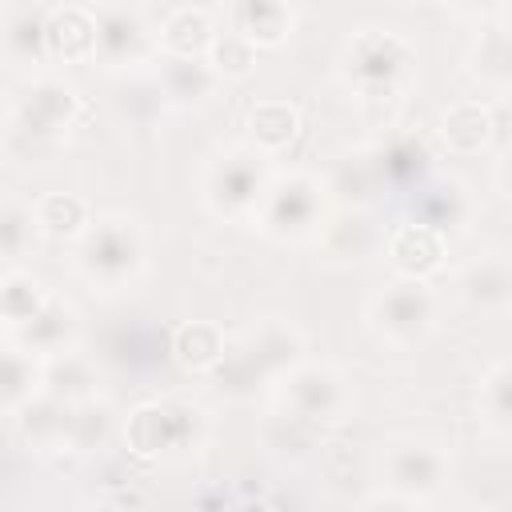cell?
I'll list each match as a JSON object with an SVG mask.
<instances>
[{"label":"cell","mask_w":512,"mask_h":512,"mask_svg":"<svg viewBox=\"0 0 512 512\" xmlns=\"http://www.w3.org/2000/svg\"><path fill=\"white\" fill-rule=\"evenodd\" d=\"M112 436V408L104 400H84L72 408V428H68V448L72 452H96Z\"/></svg>","instance_id":"d6a6232c"},{"label":"cell","mask_w":512,"mask_h":512,"mask_svg":"<svg viewBox=\"0 0 512 512\" xmlns=\"http://www.w3.org/2000/svg\"><path fill=\"white\" fill-rule=\"evenodd\" d=\"M460 512H488V508H460Z\"/></svg>","instance_id":"f35d334b"},{"label":"cell","mask_w":512,"mask_h":512,"mask_svg":"<svg viewBox=\"0 0 512 512\" xmlns=\"http://www.w3.org/2000/svg\"><path fill=\"white\" fill-rule=\"evenodd\" d=\"M48 300H52V292L44 288L40 276H32V272H24L16 264L4 268V276H0V316H4L8 332H16L28 320H36Z\"/></svg>","instance_id":"83f0119b"},{"label":"cell","mask_w":512,"mask_h":512,"mask_svg":"<svg viewBox=\"0 0 512 512\" xmlns=\"http://www.w3.org/2000/svg\"><path fill=\"white\" fill-rule=\"evenodd\" d=\"M160 52L164 56H208L212 44H216V24L204 8H192V4H180L172 12H164L160 28Z\"/></svg>","instance_id":"44dd1931"},{"label":"cell","mask_w":512,"mask_h":512,"mask_svg":"<svg viewBox=\"0 0 512 512\" xmlns=\"http://www.w3.org/2000/svg\"><path fill=\"white\" fill-rule=\"evenodd\" d=\"M380 476L388 484V496L416 504V500H432L448 484L452 460L428 440H392L380 456Z\"/></svg>","instance_id":"ba28073f"},{"label":"cell","mask_w":512,"mask_h":512,"mask_svg":"<svg viewBox=\"0 0 512 512\" xmlns=\"http://www.w3.org/2000/svg\"><path fill=\"white\" fill-rule=\"evenodd\" d=\"M280 400L292 416L308 420V424H328V420H340L352 404V392L344 384V376L328 364H296L280 384Z\"/></svg>","instance_id":"30bf717a"},{"label":"cell","mask_w":512,"mask_h":512,"mask_svg":"<svg viewBox=\"0 0 512 512\" xmlns=\"http://www.w3.org/2000/svg\"><path fill=\"white\" fill-rule=\"evenodd\" d=\"M384 256L392 264V272L400 280H428L444 268V256H448V236L428 228V224H400L388 232V244H384Z\"/></svg>","instance_id":"4fadbf2b"},{"label":"cell","mask_w":512,"mask_h":512,"mask_svg":"<svg viewBox=\"0 0 512 512\" xmlns=\"http://www.w3.org/2000/svg\"><path fill=\"white\" fill-rule=\"evenodd\" d=\"M220 84L224 80L208 64V56H164L160 60V92H164V100H172L180 108L208 104Z\"/></svg>","instance_id":"d6986e66"},{"label":"cell","mask_w":512,"mask_h":512,"mask_svg":"<svg viewBox=\"0 0 512 512\" xmlns=\"http://www.w3.org/2000/svg\"><path fill=\"white\" fill-rule=\"evenodd\" d=\"M316 244H320L324 260H332V264H360V260L376 256L388 244V236L364 208H336L324 220V228L316 232Z\"/></svg>","instance_id":"7c38bea8"},{"label":"cell","mask_w":512,"mask_h":512,"mask_svg":"<svg viewBox=\"0 0 512 512\" xmlns=\"http://www.w3.org/2000/svg\"><path fill=\"white\" fill-rule=\"evenodd\" d=\"M368 320L388 344H400V348L420 344L436 324V292L428 288V280H400L396 276L384 292L372 296Z\"/></svg>","instance_id":"52a82bcc"},{"label":"cell","mask_w":512,"mask_h":512,"mask_svg":"<svg viewBox=\"0 0 512 512\" xmlns=\"http://www.w3.org/2000/svg\"><path fill=\"white\" fill-rule=\"evenodd\" d=\"M228 336L220 324L212 320H184L176 332H172V360L188 372H216L220 360L228 356Z\"/></svg>","instance_id":"7402d4cb"},{"label":"cell","mask_w":512,"mask_h":512,"mask_svg":"<svg viewBox=\"0 0 512 512\" xmlns=\"http://www.w3.org/2000/svg\"><path fill=\"white\" fill-rule=\"evenodd\" d=\"M360 512H416V504L412 500H400V496H376Z\"/></svg>","instance_id":"8d00e7d4"},{"label":"cell","mask_w":512,"mask_h":512,"mask_svg":"<svg viewBox=\"0 0 512 512\" xmlns=\"http://www.w3.org/2000/svg\"><path fill=\"white\" fill-rule=\"evenodd\" d=\"M248 136H252V148L256 152H280L296 140L300 132V112L288 104V100H256L248 108V120H244Z\"/></svg>","instance_id":"f546056e"},{"label":"cell","mask_w":512,"mask_h":512,"mask_svg":"<svg viewBox=\"0 0 512 512\" xmlns=\"http://www.w3.org/2000/svg\"><path fill=\"white\" fill-rule=\"evenodd\" d=\"M36 228L48 240H80L92 228V208L76 192H44L36 204Z\"/></svg>","instance_id":"f1b7e54d"},{"label":"cell","mask_w":512,"mask_h":512,"mask_svg":"<svg viewBox=\"0 0 512 512\" xmlns=\"http://www.w3.org/2000/svg\"><path fill=\"white\" fill-rule=\"evenodd\" d=\"M204 436V412L184 400H148L128 412L124 440L136 456H160L172 448H192Z\"/></svg>","instance_id":"8992f818"},{"label":"cell","mask_w":512,"mask_h":512,"mask_svg":"<svg viewBox=\"0 0 512 512\" xmlns=\"http://www.w3.org/2000/svg\"><path fill=\"white\" fill-rule=\"evenodd\" d=\"M416 68V48L404 32L388 28V24H368L356 28L344 40L340 52V76L348 80V88H356L364 100H380L392 96L408 72Z\"/></svg>","instance_id":"7a4b0ae2"},{"label":"cell","mask_w":512,"mask_h":512,"mask_svg":"<svg viewBox=\"0 0 512 512\" xmlns=\"http://www.w3.org/2000/svg\"><path fill=\"white\" fill-rule=\"evenodd\" d=\"M472 72L500 92H512V28H488L472 52Z\"/></svg>","instance_id":"1f68e13d"},{"label":"cell","mask_w":512,"mask_h":512,"mask_svg":"<svg viewBox=\"0 0 512 512\" xmlns=\"http://www.w3.org/2000/svg\"><path fill=\"white\" fill-rule=\"evenodd\" d=\"M44 392L64 400V404L96 400V364L80 352H64V356L44 360Z\"/></svg>","instance_id":"4dcf8cb0"},{"label":"cell","mask_w":512,"mask_h":512,"mask_svg":"<svg viewBox=\"0 0 512 512\" xmlns=\"http://www.w3.org/2000/svg\"><path fill=\"white\" fill-rule=\"evenodd\" d=\"M456 296L476 312H508L512 308V260L488 252L456 272Z\"/></svg>","instance_id":"2e32d148"},{"label":"cell","mask_w":512,"mask_h":512,"mask_svg":"<svg viewBox=\"0 0 512 512\" xmlns=\"http://www.w3.org/2000/svg\"><path fill=\"white\" fill-rule=\"evenodd\" d=\"M292 24H296V12L288 4H280V0H240L232 8V32H240L256 48L284 44Z\"/></svg>","instance_id":"484cf974"},{"label":"cell","mask_w":512,"mask_h":512,"mask_svg":"<svg viewBox=\"0 0 512 512\" xmlns=\"http://www.w3.org/2000/svg\"><path fill=\"white\" fill-rule=\"evenodd\" d=\"M376 160H380V172H384L388 188H412L432 168V152H428L424 136H416V132H392L376 148Z\"/></svg>","instance_id":"4316f807"},{"label":"cell","mask_w":512,"mask_h":512,"mask_svg":"<svg viewBox=\"0 0 512 512\" xmlns=\"http://www.w3.org/2000/svg\"><path fill=\"white\" fill-rule=\"evenodd\" d=\"M96 56V8L56 4L48 8V60L80 64Z\"/></svg>","instance_id":"e0dca14e"},{"label":"cell","mask_w":512,"mask_h":512,"mask_svg":"<svg viewBox=\"0 0 512 512\" xmlns=\"http://www.w3.org/2000/svg\"><path fill=\"white\" fill-rule=\"evenodd\" d=\"M160 52V36L148 24L144 8L100 4L96 8V60L108 68H136Z\"/></svg>","instance_id":"9c48e42d"},{"label":"cell","mask_w":512,"mask_h":512,"mask_svg":"<svg viewBox=\"0 0 512 512\" xmlns=\"http://www.w3.org/2000/svg\"><path fill=\"white\" fill-rule=\"evenodd\" d=\"M272 180L276 176H272L264 152H256V148H228L204 172V204L216 216L236 220V224L260 220V208L268 200Z\"/></svg>","instance_id":"277c9868"},{"label":"cell","mask_w":512,"mask_h":512,"mask_svg":"<svg viewBox=\"0 0 512 512\" xmlns=\"http://www.w3.org/2000/svg\"><path fill=\"white\" fill-rule=\"evenodd\" d=\"M480 408H484L488 424L512 432V360L488 368V376L480 384Z\"/></svg>","instance_id":"e575fe53"},{"label":"cell","mask_w":512,"mask_h":512,"mask_svg":"<svg viewBox=\"0 0 512 512\" xmlns=\"http://www.w3.org/2000/svg\"><path fill=\"white\" fill-rule=\"evenodd\" d=\"M468 216H472V196H468V188H464L460 180H452V176L428 180V184H420L416 196H412V220H416V224H428V228H436V232H444V236L456 232V228H464Z\"/></svg>","instance_id":"ac0fdd59"},{"label":"cell","mask_w":512,"mask_h":512,"mask_svg":"<svg viewBox=\"0 0 512 512\" xmlns=\"http://www.w3.org/2000/svg\"><path fill=\"white\" fill-rule=\"evenodd\" d=\"M208 64L220 72V80H244L256 68V44L244 40L240 32H220L208 52Z\"/></svg>","instance_id":"836d02e7"},{"label":"cell","mask_w":512,"mask_h":512,"mask_svg":"<svg viewBox=\"0 0 512 512\" xmlns=\"http://www.w3.org/2000/svg\"><path fill=\"white\" fill-rule=\"evenodd\" d=\"M440 140L452 156H476L496 140V112L480 100H456L440 112Z\"/></svg>","instance_id":"ffe728a7"},{"label":"cell","mask_w":512,"mask_h":512,"mask_svg":"<svg viewBox=\"0 0 512 512\" xmlns=\"http://www.w3.org/2000/svg\"><path fill=\"white\" fill-rule=\"evenodd\" d=\"M296 364H304V336L284 320H264L228 344L212 380L228 396H248L260 384H280Z\"/></svg>","instance_id":"6da1fadb"},{"label":"cell","mask_w":512,"mask_h":512,"mask_svg":"<svg viewBox=\"0 0 512 512\" xmlns=\"http://www.w3.org/2000/svg\"><path fill=\"white\" fill-rule=\"evenodd\" d=\"M40 392H44V360L8 340L4 360H0V408H4V416L12 420Z\"/></svg>","instance_id":"d4e9b609"},{"label":"cell","mask_w":512,"mask_h":512,"mask_svg":"<svg viewBox=\"0 0 512 512\" xmlns=\"http://www.w3.org/2000/svg\"><path fill=\"white\" fill-rule=\"evenodd\" d=\"M4 52L12 64H48V8H40V4L8 8Z\"/></svg>","instance_id":"cb8c5ba5"},{"label":"cell","mask_w":512,"mask_h":512,"mask_svg":"<svg viewBox=\"0 0 512 512\" xmlns=\"http://www.w3.org/2000/svg\"><path fill=\"white\" fill-rule=\"evenodd\" d=\"M76 264L100 288L132 284L148 264L144 228L132 216H96L92 228L76 240Z\"/></svg>","instance_id":"3957f363"},{"label":"cell","mask_w":512,"mask_h":512,"mask_svg":"<svg viewBox=\"0 0 512 512\" xmlns=\"http://www.w3.org/2000/svg\"><path fill=\"white\" fill-rule=\"evenodd\" d=\"M496 180H500V188L512 196V148L504 152V160H500V168H496Z\"/></svg>","instance_id":"74e56055"},{"label":"cell","mask_w":512,"mask_h":512,"mask_svg":"<svg viewBox=\"0 0 512 512\" xmlns=\"http://www.w3.org/2000/svg\"><path fill=\"white\" fill-rule=\"evenodd\" d=\"M36 212L32 208H24V204H16V200H8L4 208H0V248H4V256L8 260H16V256H24L28 248H32V240H36Z\"/></svg>","instance_id":"d590c367"},{"label":"cell","mask_w":512,"mask_h":512,"mask_svg":"<svg viewBox=\"0 0 512 512\" xmlns=\"http://www.w3.org/2000/svg\"><path fill=\"white\" fill-rule=\"evenodd\" d=\"M76 336H80V316H76V308H72L68 300H60V296H52L36 320H28L24 328L8 332L12 344H20L24 352H32V356H40V360L76 352Z\"/></svg>","instance_id":"9a60e30c"},{"label":"cell","mask_w":512,"mask_h":512,"mask_svg":"<svg viewBox=\"0 0 512 512\" xmlns=\"http://www.w3.org/2000/svg\"><path fill=\"white\" fill-rule=\"evenodd\" d=\"M72 408H76V404H64V400L40 392L36 400H28V404L12 416V424L20 428L24 444H32V448H68Z\"/></svg>","instance_id":"603a6c76"},{"label":"cell","mask_w":512,"mask_h":512,"mask_svg":"<svg viewBox=\"0 0 512 512\" xmlns=\"http://www.w3.org/2000/svg\"><path fill=\"white\" fill-rule=\"evenodd\" d=\"M388 188L384 172H380V160H376V148H356V152H344L328 176H324V192L328 200H336L340 208H364Z\"/></svg>","instance_id":"5bb4252c"},{"label":"cell","mask_w":512,"mask_h":512,"mask_svg":"<svg viewBox=\"0 0 512 512\" xmlns=\"http://www.w3.org/2000/svg\"><path fill=\"white\" fill-rule=\"evenodd\" d=\"M328 216L332 212H328L324 180L304 176V172H288V176L272 180L268 200H264L256 224L272 240H308V236H316L324 228Z\"/></svg>","instance_id":"5b68a950"},{"label":"cell","mask_w":512,"mask_h":512,"mask_svg":"<svg viewBox=\"0 0 512 512\" xmlns=\"http://www.w3.org/2000/svg\"><path fill=\"white\" fill-rule=\"evenodd\" d=\"M80 116V96L72 84L56 80V76H40L32 80L16 100H12V128L36 136V140H48V136H60L76 124Z\"/></svg>","instance_id":"8fae6325"}]
</instances>
